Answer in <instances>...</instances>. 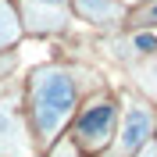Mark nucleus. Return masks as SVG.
I'll list each match as a JSON object with an SVG mask.
<instances>
[{"label": "nucleus", "instance_id": "nucleus-8", "mask_svg": "<svg viewBox=\"0 0 157 157\" xmlns=\"http://www.w3.org/2000/svg\"><path fill=\"white\" fill-rule=\"evenodd\" d=\"M143 157H157V147H147V154H143Z\"/></svg>", "mask_w": 157, "mask_h": 157}, {"label": "nucleus", "instance_id": "nucleus-6", "mask_svg": "<svg viewBox=\"0 0 157 157\" xmlns=\"http://www.w3.org/2000/svg\"><path fill=\"white\" fill-rule=\"evenodd\" d=\"M132 43H136L139 50H157V39H154V36H136Z\"/></svg>", "mask_w": 157, "mask_h": 157}, {"label": "nucleus", "instance_id": "nucleus-2", "mask_svg": "<svg viewBox=\"0 0 157 157\" xmlns=\"http://www.w3.org/2000/svg\"><path fill=\"white\" fill-rule=\"evenodd\" d=\"M114 118H118V111H114L111 100L89 104L82 111V118H78V143L89 147V150H100L111 139V132H114Z\"/></svg>", "mask_w": 157, "mask_h": 157}, {"label": "nucleus", "instance_id": "nucleus-1", "mask_svg": "<svg viewBox=\"0 0 157 157\" xmlns=\"http://www.w3.org/2000/svg\"><path fill=\"white\" fill-rule=\"evenodd\" d=\"M71 107H75V82L68 71L61 68L36 71V78H32V118H36L39 136L43 139L57 136V128L64 125Z\"/></svg>", "mask_w": 157, "mask_h": 157}, {"label": "nucleus", "instance_id": "nucleus-4", "mask_svg": "<svg viewBox=\"0 0 157 157\" xmlns=\"http://www.w3.org/2000/svg\"><path fill=\"white\" fill-rule=\"evenodd\" d=\"M75 11L89 21H100V25L121 18V4L118 0H75Z\"/></svg>", "mask_w": 157, "mask_h": 157}, {"label": "nucleus", "instance_id": "nucleus-7", "mask_svg": "<svg viewBox=\"0 0 157 157\" xmlns=\"http://www.w3.org/2000/svg\"><path fill=\"white\" fill-rule=\"evenodd\" d=\"M39 4H50V7H61L64 0H39Z\"/></svg>", "mask_w": 157, "mask_h": 157}, {"label": "nucleus", "instance_id": "nucleus-5", "mask_svg": "<svg viewBox=\"0 0 157 157\" xmlns=\"http://www.w3.org/2000/svg\"><path fill=\"white\" fill-rule=\"evenodd\" d=\"M21 128H18V118L11 107H0V154H14V143H18Z\"/></svg>", "mask_w": 157, "mask_h": 157}, {"label": "nucleus", "instance_id": "nucleus-9", "mask_svg": "<svg viewBox=\"0 0 157 157\" xmlns=\"http://www.w3.org/2000/svg\"><path fill=\"white\" fill-rule=\"evenodd\" d=\"M150 18H154V21H157V4H154V7H150Z\"/></svg>", "mask_w": 157, "mask_h": 157}, {"label": "nucleus", "instance_id": "nucleus-3", "mask_svg": "<svg viewBox=\"0 0 157 157\" xmlns=\"http://www.w3.org/2000/svg\"><path fill=\"white\" fill-rule=\"evenodd\" d=\"M150 128H154V114H150L147 107H128L125 128H121V139H118V154L128 157V154H136L139 147H147Z\"/></svg>", "mask_w": 157, "mask_h": 157}]
</instances>
